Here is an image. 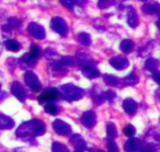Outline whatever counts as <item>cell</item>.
Here are the masks:
<instances>
[{"instance_id":"484cf974","label":"cell","mask_w":160,"mask_h":152,"mask_svg":"<svg viewBox=\"0 0 160 152\" xmlns=\"http://www.w3.org/2000/svg\"><path fill=\"white\" fill-rule=\"evenodd\" d=\"M78 39L80 41V43H82V45H85V46H88L90 43H91V38H90V36L86 33H82L79 35L78 36Z\"/></svg>"},{"instance_id":"836d02e7","label":"cell","mask_w":160,"mask_h":152,"mask_svg":"<svg viewBox=\"0 0 160 152\" xmlns=\"http://www.w3.org/2000/svg\"><path fill=\"white\" fill-rule=\"evenodd\" d=\"M112 4H113V0H99L98 2L99 7H107Z\"/></svg>"},{"instance_id":"f35d334b","label":"cell","mask_w":160,"mask_h":152,"mask_svg":"<svg viewBox=\"0 0 160 152\" xmlns=\"http://www.w3.org/2000/svg\"><path fill=\"white\" fill-rule=\"evenodd\" d=\"M0 89H1V85H0Z\"/></svg>"},{"instance_id":"4fadbf2b","label":"cell","mask_w":160,"mask_h":152,"mask_svg":"<svg viewBox=\"0 0 160 152\" xmlns=\"http://www.w3.org/2000/svg\"><path fill=\"white\" fill-rule=\"evenodd\" d=\"M122 107H123L124 110L129 115H134L136 113V111L138 110V104L136 103V101H134L131 98H127L123 102Z\"/></svg>"},{"instance_id":"74e56055","label":"cell","mask_w":160,"mask_h":152,"mask_svg":"<svg viewBox=\"0 0 160 152\" xmlns=\"http://www.w3.org/2000/svg\"><path fill=\"white\" fill-rule=\"evenodd\" d=\"M141 1H145V0H141Z\"/></svg>"},{"instance_id":"7c38bea8","label":"cell","mask_w":160,"mask_h":152,"mask_svg":"<svg viewBox=\"0 0 160 152\" xmlns=\"http://www.w3.org/2000/svg\"><path fill=\"white\" fill-rule=\"evenodd\" d=\"M69 143L75 148V150H85L86 149V142L81 135H73L69 139Z\"/></svg>"},{"instance_id":"d590c367","label":"cell","mask_w":160,"mask_h":152,"mask_svg":"<svg viewBox=\"0 0 160 152\" xmlns=\"http://www.w3.org/2000/svg\"><path fill=\"white\" fill-rule=\"evenodd\" d=\"M75 152H84V150H75Z\"/></svg>"},{"instance_id":"1f68e13d","label":"cell","mask_w":160,"mask_h":152,"mask_svg":"<svg viewBox=\"0 0 160 152\" xmlns=\"http://www.w3.org/2000/svg\"><path fill=\"white\" fill-rule=\"evenodd\" d=\"M115 93L112 92V91H108L106 93H103V97H104V100H108L110 102H112L114 98H115Z\"/></svg>"},{"instance_id":"7a4b0ae2","label":"cell","mask_w":160,"mask_h":152,"mask_svg":"<svg viewBox=\"0 0 160 152\" xmlns=\"http://www.w3.org/2000/svg\"><path fill=\"white\" fill-rule=\"evenodd\" d=\"M59 93L61 94L62 98L68 101V102H74L77 101L81 98H82L84 93L83 91L76 87L72 84H66L60 87L59 89Z\"/></svg>"},{"instance_id":"7402d4cb","label":"cell","mask_w":160,"mask_h":152,"mask_svg":"<svg viewBox=\"0 0 160 152\" xmlns=\"http://www.w3.org/2000/svg\"><path fill=\"white\" fill-rule=\"evenodd\" d=\"M138 81H139L138 78H137L133 73H131L130 75H128V77H126V78H124V80H123V82H124L126 85H130V86L136 85V84L138 83Z\"/></svg>"},{"instance_id":"e575fe53","label":"cell","mask_w":160,"mask_h":152,"mask_svg":"<svg viewBox=\"0 0 160 152\" xmlns=\"http://www.w3.org/2000/svg\"><path fill=\"white\" fill-rule=\"evenodd\" d=\"M13 24L15 27H18V26H20V21H19V20H17V19H15V18H12V19H10V21H9V24Z\"/></svg>"},{"instance_id":"83f0119b","label":"cell","mask_w":160,"mask_h":152,"mask_svg":"<svg viewBox=\"0 0 160 152\" xmlns=\"http://www.w3.org/2000/svg\"><path fill=\"white\" fill-rule=\"evenodd\" d=\"M107 150H108V152H119V149L116 143L111 139L107 142Z\"/></svg>"},{"instance_id":"f1b7e54d","label":"cell","mask_w":160,"mask_h":152,"mask_svg":"<svg viewBox=\"0 0 160 152\" xmlns=\"http://www.w3.org/2000/svg\"><path fill=\"white\" fill-rule=\"evenodd\" d=\"M135 132H136V130H135V127L133 125H128L124 129V134L128 137L132 136L135 134Z\"/></svg>"},{"instance_id":"8fae6325","label":"cell","mask_w":160,"mask_h":152,"mask_svg":"<svg viewBox=\"0 0 160 152\" xmlns=\"http://www.w3.org/2000/svg\"><path fill=\"white\" fill-rule=\"evenodd\" d=\"M82 74H83V76H85L89 79L96 78H98L99 76V73H98V69L96 68V66L91 62H87L83 65V67H82Z\"/></svg>"},{"instance_id":"ba28073f","label":"cell","mask_w":160,"mask_h":152,"mask_svg":"<svg viewBox=\"0 0 160 152\" xmlns=\"http://www.w3.org/2000/svg\"><path fill=\"white\" fill-rule=\"evenodd\" d=\"M59 93L57 90L55 89H50V90H46L44 91L38 98L39 104H43V103H50L54 101L57 96H58Z\"/></svg>"},{"instance_id":"8992f818","label":"cell","mask_w":160,"mask_h":152,"mask_svg":"<svg viewBox=\"0 0 160 152\" xmlns=\"http://www.w3.org/2000/svg\"><path fill=\"white\" fill-rule=\"evenodd\" d=\"M51 26L53 31L58 33L61 36H65L67 34V24L65 21L60 17H55L52 20Z\"/></svg>"},{"instance_id":"f546056e","label":"cell","mask_w":160,"mask_h":152,"mask_svg":"<svg viewBox=\"0 0 160 152\" xmlns=\"http://www.w3.org/2000/svg\"><path fill=\"white\" fill-rule=\"evenodd\" d=\"M140 152H158V150L154 145H146V146H142Z\"/></svg>"},{"instance_id":"d6986e66","label":"cell","mask_w":160,"mask_h":152,"mask_svg":"<svg viewBox=\"0 0 160 152\" xmlns=\"http://www.w3.org/2000/svg\"><path fill=\"white\" fill-rule=\"evenodd\" d=\"M145 68L151 71L153 74L158 73V64L155 59H149L145 64Z\"/></svg>"},{"instance_id":"603a6c76","label":"cell","mask_w":160,"mask_h":152,"mask_svg":"<svg viewBox=\"0 0 160 152\" xmlns=\"http://www.w3.org/2000/svg\"><path fill=\"white\" fill-rule=\"evenodd\" d=\"M22 61L26 64V65H29V66H33L35 64H36V61H37V59L36 58H34L30 53H27V54H25V55H23L22 56Z\"/></svg>"},{"instance_id":"cb8c5ba5","label":"cell","mask_w":160,"mask_h":152,"mask_svg":"<svg viewBox=\"0 0 160 152\" xmlns=\"http://www.w3.org/2000/svg\"><path fill=\"white\" fill-rule=\"evenodd\" d=\"M52 152H69L68 149L65 145L58 143V142H54L52 144Z\"/></svg>"},{"instance_id":"30bf717a","label":"cell","mask_w":160,"mask_h":152,"mask_svg":"<svg viewBox=\"0 0 160 152\" xmlns=\"http://www.w3.org/2000/svg\"><path fill=\"white\" fill-rule=\"evenodd\" d=\"M82 122L86 128H92L96 125L97 116L96 113L92 110L86 111L82 116Z\"/></svg>"},{"instance_id":"6da1fadb","label":"cell","mask_w":160,"mask_h":152,"mask_svg":"<svg viewBox=\"0 0 160 152\" xmlns=\"http://www.w3.org/2000/svg\"><path fill=\"white\" fill-rule=\"evenodd\" d=\"M45 124L40 120H32L22 122L16 130V135L20 138H32L45 134Z\"/></svg>"},{"instance_id":"44dd1931","label":"cell","mask_w":160,"mask_h":152,"mask_svg":"<svg viewBox=\"0 0 160 152\" xmlns=\"http://www.w3.org/2000/svg\"><path fill=\"white\" fill-rule=\"evenodd\" d=\"M103 80L106 84L110 85V86H116L119 82L118 78L112 75H105L103 76Z\"/></svg>"},{"instance_id":"9a60e30c","label":"cell","mask_w":160,"mask_h":152,"mask_svg":"<svg viewBox=\"0 0 160 152\" xmlns=\"http://www.w3.org/2000/svg\"><path fill=\"white\" fill-rule=\"evenodd\" d=\"M14 126V121L6 115L0 114V130L11 129Z\"/></svg>"},{"instance_id":"9c48e42d","label":"cell","mask_w":160,"mask_h":152,"mask_svg":"<svg viewBox=\"0 0 160 152\" xmlns=\"http://www.w3.org/2000/svg\"><path fill=\"white\" fill-rule=\"evenodd\" d=\"M142 148V143L136 137L128 138L125 144V150L127 152H138Z\"/></svg>"},{"instance_id":"5b68a950","label":"cell","mask_w":160,"mask_h":152,"mask_svg":"<svg viewBox=\"0 0 160 152\" xmlns=\"http://www.w3.org/2000/svg\"><path fill=\"white\" fill-rule=\"evenodd\" d=\"M53 130L59 135H68L71 132V127L62 120H55L52 123Z\"/></svg>"},{"instance_id":"277c9868","label":"cell","mask_w":160,"mask_h":152,"mask_svg":"<svg viewBox=\"0 0 160 152\" xmlns=\"http://www.w3.org/2000/svg\"><path fill=\"white\" fill-rule=\"evenodd\" d=\"M10 92L20 102H24L25 101V99H26V91L24 90V88L18 81H14L11 84Z\"/></svg>"},{"instance_id":"2e32d148","label":"cell","mask_w":160,"mask_h":152,"mask_svg":"<svg viewBox=\"0 0 160 152\" xmlns=\"http://www.w3.org/2000/svg\"><path fill=\"white\" fill-rule=\"evenodd\" d=\"M142 10L149 14V15H153L156 13H158L159 11V5L157 2H152V3H147L146 5H144L142 7Z\"/></svg>"},{"instance_id":"d6a6232c","label":"cell","mask_w":160,"mask_h":152,"mask_svg":"<svg viewBox=\"0 0 160 152\" xmlns=\"http://www.w3.org/2000/svg\"><path fill=\"white\" fill-rule=\"evenodd\" d=\"M60 1L68 9H73V7H74V1L73 0H60Z\"/></svg>"},{"instance_id":"5bb4252c","label":"cell","mask_w":160,"mask_h":152,"mask_svg":"<svg viewBox=\"0 0 160 152\" xmlns=\"http://www.w3.org/2000/svg\"><path fill=\"white\" fill-rule=\"evenodd\" d=\"M110 64L117 70H123L126 69L128 66V61L127 58H122V57H115L112 58L110 61Z\"/></svg>"},{"instance_id":"8d00e7d4","label":"cell","mask_w":160,"mask_h":152,"mask_svg":"<svg viewBox=\"0 0 160 152\" xmlns=\"http://www.w3.org/2000/svg\"><path fill=\"white\" fill-rule=\"evenodd\" d=\"M98 152H104V151H103V150H98Z\"/></svg>"},{"instance_id":"e0dca14e","label":"cell","mask_w":160,"mask_h":152,"mask_svg":"<svg viewBox=\"0 0 160 152\" xmlns=\"http://www.w3.org/2000/svg\"><path fill=\"white\" fill-rule=\"evenodd\" d=\"M106 130H107V135L109 139L113 140L114 138L117 137V129L114 123L112 122H108L106 125Z\"/></svg>"},{"instance_id":"d4e9b609","label":"cell","mask_w":160,"mask_h":152,"mask_svg":"<svg viewBox=\"0 0 160 152\" xmlns=\"http://www.w3.org/2000/svg\"><path fill=\"white\" fill-rule=\"evenodd\" d=\"M6 47L10 51H17L20 49V44L15 40H8L6 42Z\"/></svg>"},{"instance_id":"ac0fdd59","label":"cell","mask_w":160,"mask_h":152,"mask_svg":"<svg viewBox=\"0 0 160 152\" xmlns=\"http://www.w3.org/2000/svg\"><path fill=\"white\" fill-rule=\"evenodd\" d=\"M133 48H134V42L130 39H125L121 42L120 49L125 53H128V52L132 51Z\"/></svg>"},{"instance_id":"3957f363","label":"cell","mask_w":160,"mask_h":152,"mask_svg":"<svg viewBox=\"0 0 160 152\" xmlns=\"http://www.w3.org/2000/svg\"><path fill=\"white\" fill-rule=\"evenodd\" d=\"M24 82H25L26 86H28L34 92H38L41 88V84H40L38 77L33 72H26L25 73Z\"/></svg>"},{"instance_id":"4316f807","label":"cell","mask_w":160,"mask_h":152,"mask_svg":"<svg viewBox=\"0 0 160 152\" xmlns=\"http://www.w3.org/2000/svg\"><path fill=\"white\" fill-rule=\"evenodd\" d=\"M45 112L51 115H56L59 112V109L54 104H49L45 107Z\"/></svg>"},{"instance_id":"52a82bcc","label":"cell","mask_w":160,"mask_h":152,"mask_svg":"<svg viewBox=\"0 0 160 152\" xmlns=\"http://www.w3.org/2000/svg\"><path fill=\"white\" fill-rule=\"evenodd\" d=\"M27 31L28 33L33 36L35 38H38V39H43L45 37V31H44V28L39 25L38 23L37 22H31L28 27H27Z\"/></svg>"},{"instance_id":"4dcf8cb0","label":"cell","mask_w":160,"mask_h":152,"mask_svg":"<svg viewBox=\"0 0 160 152\" xmlns=\"http://www.w3.org/2000/svg\"><path fill=\"white\" fill-rule=\"evenodd\" d=\"M29 53H30L34 58L38 59V56H39V54H40V51H39L38 47H37L36 45H32L31 48H30V52H29Z\"/></svg>"},{"instance_id":"ffe728a7","label":"cell","mask_w":160,"mask_h":152,"mask_svg":"<svg viewBox=\"0 0 160 152\" xmlns=\"http://www.w3.org/2000/svg\"><path fill=\"white\" fill-rule=\"evenodd\" d=\"M128 23L131 26V27H136L138 24V18L137 15L134 11V9L131 8V10L128 13Z\"/></svg>"}]
</instances>
